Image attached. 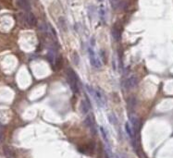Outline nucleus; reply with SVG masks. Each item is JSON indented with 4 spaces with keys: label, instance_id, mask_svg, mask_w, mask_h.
Returning a JSON list of instances; mask_svg holds the SVG:
<instances>
[{
    "label": "nucleus",
    "instance_id": "nucleus-1",
    "mask_svg": "<svg viewBox=\"0 0 173 158\" xmlns=\"http://www.w3.org/2000/svg\"><path fill=\"white\" fill-rule=\"evenodd\" d=\"M66 78H67V81L68 83H69L70 87L71 89V91L73 93H79V86H78V76L75 73V71H74L72 69L70 68H68L66 69Z\"/></svg>",
    "mask_w": 173,
    "mask_h": 158
},
{
    "label": "nucleus",
    "instance_id": "nucleus-2",
    "mask_svg": "<svg viewBox=\"0 0 173 158\" xmlns=\"http://www.w3.org/2000/svg\"><path fill=\"white\" fill-rule=\"evenodd\" d=\"M85 87L87 88V91L93 95V97L95 98V102L98 104V106H105V103H106V102H105L104 97L102 96V94H100V92H98V91H96L95 89L90 87L89 85H86Z\"/></svg>",
    "mask_w": 173,
    "mask_h": 158
},
{
    "label": "nucleus",
    "instance_id": "nucleus-3",
    "mask_svg": "<svg viewBox=\"0 0 173 158\" xmlns=\"http://www.w3.org/2000/svg\"><path fill=\"white\" fill-rule=\"evenodd\" d=\"M137 84H138V79L135 76H132V77L128 78L127 80L124 81V87L127 90H130V89H132L134 87H136Z\"/></svg>",
    "mask_w": 173,
    "mask_h": 158
},
{
    "label": "nucleus",
    "instance_id": "nucleus-4",
    "mask_svg": "<svg viewBox=\"0 0 173 158\" xmlns=\"http://www.w3.org/2000/svg\"><path fill=\"white\" fill-rule=\"evenodd\" d=\"M88 53H89V57H90V62H91V65L93 67H95V68L96 69H99L100 68V62H99V60H98L95 57V52L93 51L91 48H89L88 49Z\"/></svg>",
    "mask_w": 173,
    "mask_h": 158
},
{
    "label": "nucleus",
    "instance_id": "nucleus-5",
    "mask_svg": "<svg viewBox=\"0 0 173 158\" xmlns=\"http://www.w3.org/2000/svg\"><path fill=\"white\" fill-rule=\"evenodd\" d=\"M25 20H26L27 24H28L29 26H31V27H33V26H35L36 24H37L36 17L32 13V12H28V13L26 14Z\"/></svg>",
    "mask_w": 173,
    "mask_h": 158
},
{
    "label": "nucleus",
    "instance_id": "nucleus-6",
    "mask_svg": "<svg viewBox=\"0 0 173 158\" xmlns=\"http://www.w3.org/2000/svg\"><path fill=\"white\" fill-rule=\"evenodd\" d=\"M17 4L23 10L28 12L31 10V4L29 2V0H17Z\"/></svg>",
    "mask_w": 173,
    "mask_h": 158
},
{
    "label": "nucleus",
    "instance_id": "nucleus-7",
    "mask_svg": "<svg viewBox=\"0 0 173 158\" xmlns=\"http://www.w3.org/2000/svg\"><path fill=\"white\" fill-rule=\"evenodd\" d=\"M90 103L89 102H86L84 100H83L81 102V105H80V109H81V111L83 114H87L90 110Z\"/></svg>",
    "mask_w": 173,
    "mask_h": 158
},
{
    "label": "nucleus",
    "instance_id": "nucleus-8",
    "mask_svg": "<svg viewBox=\"0 0 173 158\" xmlns=\"http://www.w3.org/2000/svg\"><path fill=\"white\" fill-rule=\"evenodd\" d=\"M112 36L115 41H120V29L118 27L114 26L113 29H112Z\"/></svg>",
    "mask_w": 173,
    "mask_h": 158
},
{
    "label": "nucleus",
    "instance_id": "nucleus-9",
    "mask_svg": "<svg viewBox=\"0 0 173 158\" xmlns=\"http://www.w3.org/2000/svg\"><path fill=\"white\" fill-rule=\"evenodd\" d=\"M84 125L87 128H90V129H92V130H93V128H95V122H94V120H93L92 117L88 116L84 119Z\"/></svg>",
    "mask_w": 173,
    "mask_h": 158
},
{
    "label": "nucleus",
    "instance_id": "nucleus-10",
    "mask_svg": "<svg viewBox=\"0 0 173 158\" xmlns=\"http://www.w3.org/2000/svg\"><path fill=\"white\" fill-rule=\"evenodd\" d=\"M71 61H72V63L74 65H76V66L79 65V63H80V57H79V55L76 52H74L71 55Z\"/></svg>",
    "mask_w": 173,
    "mask_h": 158
},
{
    "label": "nucleus",
    "instance_id": "nucleus-11",
    "mask_svg": "<svg viewBox=\"0 0 173 158\" xmlns=\"http://www.w3.org/2000/svg\"><path fill=\"white\" fill-rule=\"evenodd\" d=\"M125 130H126V131L128 133V135L131 138H133V130H132V128L130 126L129 123L125 124Z\"/></svg>",
    "mask_w": 173,
    "mask_h": 158
},
{
    "label": "nucleus",
    "instance_id": "nucleus-12",
    "mask_svg": "<svg viewBox=\"0 0 173 158\" xmlns=\"http://www.w3.org/2000/svg\"><path fill=\"white\" fill-rule=\"evenodd\" d=\"M110 3H111V6H112V8L114 9H119V7L120 6V0H110Z\"/></svg>",
    "mask_w": 173,
    "mask_h": 158
},
{
    "label": "nucleus",
    "instance_id": "nucleus-13",
    "mask_svg": "<svg viewBox=\"0 0 173 158\" xmlns=\"http://www.w3.org/2000/svg\"><path fill=\"white\" fill-rule=\"evenodd\" d=\"M58 22H59V25L61 26V28H62L63 31H67V25H66V21L64 20V18H59V20H58Z\"/></svg>",
    "mask_w": 173,
    "mask_h": 158
},
{
    "label": "nucleus",
    "instance_id": "nucleus-14",
    "mask_svg": "<svg viewBox=\"0 0 173 158\" xmlns=\"http://www.w3.org/2000/svg\"><path fill=\"white\" fill-rule=\"evenodd\" d=\"M108 119H109L111 124H114V125L115 124H118V120H117V118L114 116V115H112V114L108 115Z\"/></svg>",
    "mask_w": 173,
    "mask_h": 158
},
{
    "label": "nucleus",
    "instance_id": "nucleus-15",
    "mask_svg": "<svg viewBox=\"0 0 173 158\" xmlns=\"http://www.w3.org/2000/svg\"><path fill=\"white\" fill-rule=\"evenodd\" d=\"M100 130H101V133H102V136L103 138L106 140V142H108V137H107V133H106V130H105V129L103 127L100 128Z\"/></svg>",
    "mask_w": 173,
    "mask_h": 158
},
{
    "label": "nucleus",
    "instance_id": "nucleus-16",
    "mask_svg": "<svg viewBox=\"0 0 173 158\" xmlns=\"http://www.w3.org/2000/svg\"><path fill=\"white\" fill-rule=\"evenodd\" d=\"M39 30H40V31H42V32H46L47 30V26L46 25L45 23H42V24H40V25H39Z\"/></svg>",
    "mask_w": 173,
    "mask_h": 158
},
{
    "label": "nucleus",
    "instance_id": "nucleus-17",
    "mask_svg": "<svg viewBox=\"0 0 173 158\" xmlns=\"http://www.w3.org/2000/svg\"><path fill=\"white\" fill-rule=\"evenodd\" d=\"M56 65H57V67H58V69L62 67V59H61V57L57 59V64H56Z\"/></svg>",
    "mask_w": 173,
    "mask_h": 158
},
{
    "label": "nucleus",
    "instance_id": "nucleus-18",
    "mask_svg": "<svg viewBox=\"0 0 173 158\" xmlns=\"http://www.w3.org/2000/svg\"><path fill=\"white\" fill-rule=\"evenodd\" d=\"M48 60H49V61H50V62H53V60H54V58H55V57H54V53L52 52V51H50V52H49L48 53Z\"/></svg>",
    "mask_w": 173,
    "mask_h": 158
},
{
    "label": "nucleus",
    "instance_id": "nucleus-19",
    "mask_svg": "<svg viewBox=\"0 0 173 158\" xmlns=\"http://www.w3.org/2000/svg\"><path fill=\"white\" fill-rule=\"evenodd\" d=\"M100 17H101V19H102V20H104V19H105V10H104V9H103V8H101V9H100Z\"/></svg>",
    "mask_w": 173,
    "mask_h": 158
},
{
    "label": "nucleus",
    "instance_id": "nucleus-20",
    "mask_svg": "<svg viewBox=\"0 0 173 158\" xmlns=\"http://www.w3.org/2000/svg\"><path fill=\"white\" fill-rule=\"evenodd\" d=\"M3 139V136H2V133L0 132V142H1V140Z\"/></svg>",
    "mask_w": 173,
    "mask_h": 158
},
{
    "label": "nucleus",
    "instance_id": "nucleus-21",
    "mask_svg": "<svg viewBox=\"0 0 173 158\" xmlns=\"http://www.w3.org/2000/svg\"><path fill=\"white\" fill-rule=\"evenodd\" d=\"M98 1H99V2H102V1H103V0H98Z\"/></svg>",
    "mask_w": 173,
    "mask_h": 158
}]
</instances>
